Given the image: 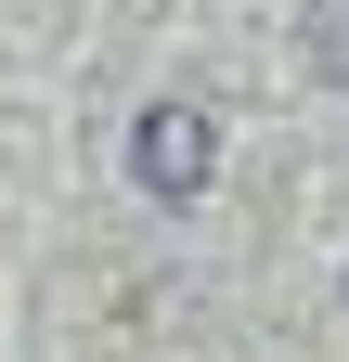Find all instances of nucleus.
<instances>
[{
  "label": "nucleus",
  "instance_id": "obj_1",
  "mask_svg": "<svg viewBox=\"0 0 349 362\" xmlns=\"http://www.w3.org/2000/svg\"><path fill=\"white\" fill-rule=\"evenodd\" d=\"M207 156H220V129H207L194 104H155L143 129H129V168H143V194H194Z\"/></svg>",
  "mask_w": 349,
  "mask_h": 362
},
{
  "label": "nucleus",
  "instance_id": "obj_2",
  "mask_svg": "<svg viewBox=\"0 0 349 362\" xmlns=\"http://www.w3.org/2000/svg\"><path fill=\"white\" fill-rule=\"evenodd\" d=\"M311 65L349 90V0H311Z\"/></svg>",
  "mask_w": 349,
  "mask_h": 362
}]
</instances>
